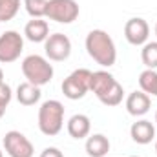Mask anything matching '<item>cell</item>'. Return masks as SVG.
<instances>
[{"label": "cell", "instance_id": "cell-18", "mask_svg": "<svg viewBox=\"0 0 157 157\" xmlns=\"http://www.w3.org/2000/svg\"><path fill=\"white\" fill-rule=\"evenodd\" d=\"M141 60L146 70H157V42H146L141 49Z\"/></svg>", "mask_w": 157, "mask_h": 157}, {"label": "cell", "instance_id": "cell-21", "mask_svg": "<svg viewBox=\"0 0 157 157\" xmlns=\"http://www.w3.org/2000/svg\"><path fill=\"white\" fill-rule=\"evenodd\" d=\"M11 99H13V91H11L9 84L2 82V84H0V119L6 115V110H7Z\"/></svg>", "mask_w": 157, "mask_h": 157}, {"label": "cell", "instance_id": "cell-16", "mask_svg": "<svg viewBox=\"0 0 157 157\" xmlns=\"http://www.w3.org/2000/svg\"><path fill=\"white\" fill-rule=\"evenodd\" d=\"M40 95H42V91L39 86H35L28 80L18 84V88H17V101L22 106H35L40 101Z\"/></svg>", "mask_w": 157, "mask_h": 157}, {"label": "cell", "instance_id": "cell-2", "mask_svg": "<svg viewBox=\"0 0 157 157\" xmlns=\"http://www.w3.org/2000/svg\"><path fill=\"white\" fill-rule=\"evenodd\" d=\"M90 91H93L95 97L104 106H119L122 102V99H124L122 86L115 80V77L110 71H104V70L91 71Z\"/></svg>", "mask_w": 157, "mask_h": 157}, {"label": "cell", "instance_id": "cell-3", "mask_svg": "<svg viewBox=\"0 0 157 157\" xmlns=\"http://www.w3.org/2000/svg\"><path fill=\"white\" fill-rule=\"evenodd\" d=\"M62 126H64V104L55 99L44 101L39 108V130L48 137H55L60 133Z\"/></svg>", "mask_w": 157, "mask_h": 157}, {"label": "cell", "instance_id": "cell-12", "mask_svg": "<svg viewBox=\"0 0 157 157\" xmlns=\"http://www.w3.org/2000/svg\"><path fill=\"white\" fill-rule=\"evenodd\" d=\"M130 137L133 143L137 144H150L154 139H155V126L146 121V119H141L137 122L132 124L130 128Z\"/></svg>", "mask_w": 157, "mask_h": 157}, {"label": "cell", "instance_id": "cell-20", "mask_svg": "<svg viewBox=\"0 0 157 157\" xmlns=\"http://www.w3.org/2000/svg\"><path fill=\"white\" fill-rule=\"evenodd\" d=\"M24 7L31 18H42L46 17L48 0H24Z\"/></svg>", "mask_w": 157, "mask_h": 157}, {"label": "cell", "instance_id": "cell-17", "mask_svg": "<svg viewBox=\"0 0 157 157\" xmlns=\"http://www.w3.org/2000/svg\"><path fill=\"white\" fill-rule=\"evenodd\" d=\"M139 88L146 95L157 97V71L155 70H144L139 75Z\"/></svg>", "mask_w": 157, "mask_h": 157}, {"label": "cell", "instance_id": "cell-26", "mask_svg": "<svg viewBox=\"0 0 157 157\" xmlns=\"http://www.w3.org/2000/svg\"><path fill=\"white\" fill-rule=\"evenodd\" d=\"M155 35H157V24H155Z\"/></svg>", "mask_w": 157, "mask_h": 157}, {"label": "cell", "instance_id": "cell-6", "mask_svg": "<svg viewBox=\"0 0 157 157\" xmlns=\"http://www.w3.org/2000/svg\"><path fill=\"white\" fill-rule=\"evenodd\" d=\"M78 4L75 0H48L46 18L59 24H71L78 18Z\"/></svg>", "mask_w": 157, "mask_h": 157}, {"label": "cell", "instance_id": "cell-4", "mask_svg": "<svg viewBox=\"0 0 157 157\" xmlns=\"http://www.w3.org/2000/svg\"><path fill=\"white\" fill-rule=\"evenodd\" d=\"M22 73L28 82L35 84V86H46L51 82L53 78V66L49 64V60L42 55H28L22 60Z\"/></svg>", "mask_w": 157, "mask_h": 157}, {"label": "cell", "instance_id": "cell-5", "mask_svg": "<svg viewBox=\"0 0 157 157\" xmlns=\"http://www.w3.org/2000/svg\"><path fill=\"white\" fill-rule=\"evenodd\" d=\"M90 82H91V71L86 68H78L64 78L62 93L70 101H78L90 91Z\"/></svg>", "mask_w": 157, "mask_h": 157}, {"label": "cell", "instance_id": "cell-27", "mask_svg": "<svg viewBox=\"0 0 157 157\" xmlns=\"http://www.w3.org/2000/svg\"><path fill=\"white\" fill-rule=\"evenodd\" d=\"M155 122H157V112H155Z\"/></svg>", "mask_w": 157, "mask_h": 157}, {"label": "cell", "instance_id": "cell-8", "mask_svg": "<svg viewBox=\"0 0 157 157\" xmlns=\"http://www.w3.org/2000/svg\"><path fill=\"white\" fill-rule=\"evenodd\" d=\"M44 51L48 60H53V62L68 60L71 55V40L64 33H53L44 42Z\"/></svg>", "mask_w": 157, "mask_h": 157}, {"label": "cell", "instance_id": "cell-22", "mask_svg": "<svg viewBox=\"0 0 157 157\" xmlns=\"http://www.w3.org/2000/svg\"><path fill=\"white\" fill-rule=\"evenodd\" d=\"M40 157H64V154L55 146H48V148H44L40 152Z\"/></svg>", "mask_w": 157, "mask_h": 157}, {"label": "cell", "instance_id": "cell-23", "mask_svg": "<svg viewBox=\"0 0 157 157\" xmlns=\"http://www.w3.org/2000/svg\"><path fill=\"white\" fill-rule=\"evenodd\" d=\"M4 82V71H2V68H0V84Z\"/></svg>", "mask_w": 157, "mask_h": 157}, {"label": "cell", "instance_id": "cell-28", "mask_svg": "<svg viewBox=\"0 0 157 157\" xmlns=\"http://www.w3.org/2000/svg\"><path fill=\"white\" fill-rule=\"evenodd\" d=\"M132 157H139V155H132Z\"/></svg>", "mask_w": 157, "mask_h": 157}, {"label": "cell", "instance_id": "cell-10", "mask_svg": "<svg viewBox=\"0 0 157 157\" xmlns=\"http://www.w3.org/2000/svg\"><path fill=\"white\" fill-rule=\"evenodd\" d=\"M148 35H150V26L141 17H133L124 24V37L132 46H144Z\"/></svg>", "mask_w": 157, "mask_h": 157}, {"label": "cell", "instance_id": "cell-24", "mask_svg": "<svg viewBox=\"0 0 157 157\" xmlns=\"http://www.w3.org/2000/svg\"><path fill=\"white\" fill-rule=\"evenodd\" d=\"M155 154H157V141H155Z\"/></svg>", "mask_w": 157, "mask_h": 157}, {"label": "cell", "instance_id": "cell-14", "mask_svg": "<svg viewBox=\"0 0 157 157\" xmlns=\"http://www.w3.org/2000/svg\"><path fill=\"white\" fill-rule=\"evenodd\" d=\"M91 130V121L84 113H75L68 121V133L73 139H86Z\"/></svg>", "mask_w": 157, "mask_h": 157}, {"label": "cell", "instance_id": "cell-7", "mask_svg": "<svg viewBox=\"0 0 157 157\" xmlns=\"http://www.w3.org/2000/svg\"><path fill=\"white\" fill-rule=\"evenodd\" d=\"M24 51V39L18 31H6L0 35V62L11 64L20 59V53Z\"/></svg>", "mask_w": 157, "mask_h": 157}, {"label": "cell", "instance_id": "cell-25", "mask_svg": "<svg viewBox=\"0 0 157 157\" xmlns=\"http://www.w3.org/2000/svg\"><path fill=\"white\" fill-rule=\"evenodd\" d=\"M0 157H4V154H2V150H0Z\"/></svg>", "mask_w": 157, "mask_h": 157}, {"label": "cell", "instance_id": "cell-11", "mask_svg": "<svg viewBox=\"0 0 157 157\" xmlns=\"http://www.w3.org/2000/svg\"><path fill=\"white\" fill-rule=\"evenodd\" d=\"M150 106H152V101H150V95H146L144 91H132L128 97H126V112L133 117H143L150 112Z\"/></svg>", "mask_w": 157, "mask_h": 157}, {"label": "cell", "instance_id": "cell-1", "mask_svg": "<svg viewBox=\"0 0 157 157\" xmlns=\"http://www.w3.org/2000/svg\"><path fill=\"white\" fill-rule=\"evenodd\" d=\"M86 51L88 55L102 68H112L117 60V49L113 39L104 29H91L86 35Z\"/></svg>", "mask_w": 157, "mask_h": 157}, {"label": "cell", "instance_id": "cell-9", "mask_svg": "<svg viewBox=\"0 0 157 157\" xmlns=\"http://www.w3.org/2000/svg\"><path fill=\"white\" fill-rule=\"evenodd\" d=\"M4 150L9 157H33L35 154L31 141L17 130H11L4 135Z\"/></svg>", "mask_w": 157, "mask_h": 157}, {"label": "cell", "instance_id": "cell-13", "mask_svg": "<svg viewBox=\"0 0 157 157\" xmlns=\"http://www.w3.org/2000/svg\"><path fill=\"white\" fill-rule=\"evenodd\" d=\"M24 35L29 42H46V39L49 37V26L42 18H33L26 24Z\"/></svg>", "mask_w": 157, "mask_h": 157}, {"label": "cell", "instance_id": "cell-15", "mask_svg": "<svg viewBox=\"0 0 157 157\" xmlns=\"http://www.w3.org/2000/svg\"><path fill=\"white\" fill-rule=\"evenodd\" d=\"M110 152V141L102 133H93L88 135L86 139V154L90 157H106Z\"/></svg>", "mask_w": 157, "mask_h": 157}, {"label": "cell", "instance_id": "cell-19", "mask_svg": "<svg viewBox=\"0 0 157 157\" xmlns=\"http://www.w3.org/2000/svg\"><path fill=\"white\" fill-rule=\"evenodd\" d=\"M20 0H0V22H9L17 17Z\"/></svg>", "mask_w": 157, "mask_h": 157}]
</instances>
